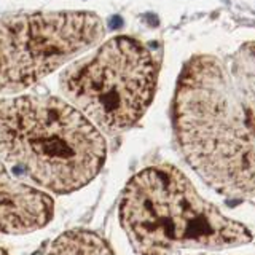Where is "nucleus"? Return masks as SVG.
Wrapping results in <instances>:
<instances>
[{
    "instance_id": "20e7f679",
    "label": "nucleus",
    "mask_w": 255,
    "mask_h": 255,
    "mask_svg": "<svg viewBox=\"0 0 255 255\" xmlns=\"http://www.w3.org/2000/svg\"><path fill=\"white\" fill-rule=\"evenodd\" d=\"M158 64L131 37H115L64 70L59 86L82 114L107 134H118L142 118L153 101Z\"/></svg>"
},
{
    "instance_id": "423d86ee",
    "label": "nucleus",
    "mask_w": 255,
    "mask_h": 255,
    "mask_svg": "<svg viewBox=\"0 0 255 255\" xmlns=\"http://www.w3.org/2000/svg\"><path fill=\"white\" fill-rule=\"evenodd\" d=\"M2 231L6 235H24L45 227L53 219V199L19 179L8 174L2 166Z\"/></svg>"
},
{
    "instance_id": "f03ea898",
    "label": "nucleus",
    "mask_w": 255,
    "mask_h": 255,
    "mask_svg": "<svg viewBox=\"0 0 255 255\" xmlns=\"http://www.w3.org/2000/svg\"><path fill=\"white\" fill-rule=\"evenodd\" d=\"M3 164L54 193L90 183L106 161V140L82 112L53 96H21L0 107Z\"/></svg>"
},
{
    "instance_id": "9d476101",
    "label": "nucleus",
    "mask_w": 255,
    "mask_h": 255,
    "mask_svg": "<svg viewBox=\"0 0 255 255\" xmlns=\"http://www.w3.org/2000/svg\"><path fill=\"white\" fill-rule=\"evenodd\" d=\"M174 255H180V254H174Z\"/></svg>"
},
{
    "instance_id": "f257e3e1",
    "label": "nucleus",
    "mask_w": 255,
    "mask_h": 255,
    "mask_svg": "<svg viewBox=\"0 0 255 255\" xmlns=\"http://www.w3.org/2000/svg\"><path fill=\"white\" fill-rule=\"evenodd\" d=\"M174 129L185 161L231 198L255 196V134L233 90L225 58L198 54L183 66Z\"/></svg>"
},
{
    "instance_id": "0eeeda50",
    "label": "nucleus",
    "mask_w": 255,
    "mask_h": 255,
    "mask_svg": "<svg viewBox=\"0 0 255 255\" xmlns=\"http://www.w3.org/2000/svg\"><path fill=\"white\" fill-rule=\"evenodd\" d=\"M233 90L255 134V42H247L225 58Z\"/></svg>"
},
{
    "instance_id": "7ed1b4c3",
    "label": "nucleus",
    "mask_w": 255,
    "mask_h": 255,
    "mask_svg": "<svg viewBox=\"0 0 255 255\" xmlns=\"http://www.w3.org/2000/svg\"><path fill=\"white\" fill-rule=\"evenodd\" d=\"M120 220L135 255L222 251L252 239L243 223L199 196L187 175L171 164L145 167L128 182Z\"/></svg>"
},
{
    "instance_id": "39448f33",
    "label": "nucleus",
    "mask_w": 255,
    "mask_h": 255,
    "mask_svg": "<svg viewBox=\"0 0 255 255\" xmlns=\"http://www.w3.org/2000/svg\"><path fill=\"white\" fill-rule=\"evenodd\" d=\"M0 34V85L18 93L99 43L106 29L91 11H34L2 14Z\"/></svg>"
},
{
    "instance_id": "6e6552de",
    "label": "nucleus",
    "mask_w": 255,
    "mask_h": 255,
    "mask_svg": "<svg viewBox=\"0 0 255 255\" xmlns=\"http://www.w3.org/2000/svg\"><path fill=\"white\" fill-rule=\"evenodd\" d=\"M48 255H117L110 246L93 231L72 230L53 243Z\"/></svg>"
},
{
    "instance_id": "1a4fd4ad",
    "label": "nucleus",
    "mask_w": 255,
    "mask_h": 255,
    "mask_svg": "<svg viewBox=\"0 0 255 255\" xmlns=\"http://www.w3.org/2000/svg\"><path fill=\"white\" fill-rule=\"evenodd\" d=\"M3 255H8V254H6V251H5V249H3Z\"/></svg>"
}]
</instances>
